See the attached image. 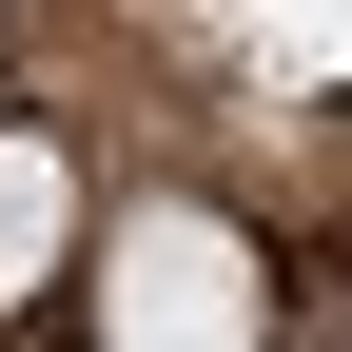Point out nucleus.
<instances>
[{"instance_id": "nucleus-1", "label": "nucleus", "mask_w": 352, "mask_h": 352, "mask_svg": "<svg viewBox=\"0 0 352 352\" xmlns=\"http://www.w3.org/2000/svg\"><path fill=\"white\" fill-rule=\"evenodd\" d=\"M98 333H118V352H254V333H274V274H254L235 215L138 196V215H118V254H98Z\"/></svg>"}, {"instance_id": "nucleus-2", "label": "nucleus", "mask_w": 352, "mask_h": 352, "mask_svg": "<svg viewBox=\"0 0 352 352\" xmlns=\"http://www.w3.org/2000/svg\"><path fill=\"white\" fill-rule=\"evenodd\" d=\"M59 235H78V176H59V138H0V314L59 274Z\"/></svg>"}, {"instance_id": "nucleus-3", "label": "nucleus", "mask_w": 352, "mask_h": 352, "mask_svg": "<svg viewBox=\"0 0 352 352\" xmlns=\"http://www.w3.org/2000/svg\"><path fill=\"white\" fill-rule=\"evenodd\" d=\"M274 20V59H352V0H254Z\"/></svg>"}]
</instances>
